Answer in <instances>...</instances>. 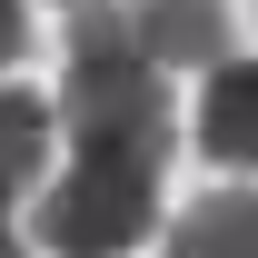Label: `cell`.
<instances>
[{"label": "cell", "mask_w": 258, "mask_h": 258, "mask_svg": "<svg viewBox=\"0 0 258 258\" xmlns=\"http://www.w3.org/2000/svg\"><path fill=\"white\" fill-rule=\"evenodd\" d=\"M60 109H70V129H80V159H139V169L169 159V90H159L149 40H139V10L90 0V10L70 20Z\"/></svg>", "instance_id": "1"}, {"label": "cell", "mask_w": 258, "mask_h": 258, "mask_svg": "<svg viewBox=\"0 0 258 258\" xmlns=\"http://www.w3.org/2000/svg\"><path fill=\"white\" fill-rule=\"evenodd\" d=\"M149 219H159V169H139V159H80L70 179L40 189L30 238L50 258H129L149 238Z\"/></svg>", "instance_id": "2"}, {"label": "cell", "mask_w": 258, "mask_h": 258, "mask_svg": "<svg viewBox=\"0 0 258 258\" xmlns=\"http://www.w3.org/2000/svg\"><path fill=\"white\" fill-rule=\"evenodd\" d=\"M199 149L219 169H258V60H219L199 90Z\"/></svg>", "instance_id": "3"}, {"label": "cell", "mask_w": 258, "mask_h": 258, "mask_svg": "<svg viewBox=\"0 0 258 258\" xmlns=\"http://www.w3.org/2000/svg\"><path fill=\"white\" fill-rule=\"evenodd\" d=\"M139 40L159 70H219L228 60V0H139Z\"/></svg>", "instance_id": "4"}, {"label": "cell", "mask_w": 258, "mask_h": 258, "mask_svg": "<svg viewBox=\"0 0 258 258\" xmlns=\"http://www.w3.org/2000/svg\"><path fill=\"white\" fill-rule=\"evenodd\" d=\"M169 258H258V199L248 189H209L169 228Z\"/></svg>", "instance_id": "5"}, {"label": "cell", "mask_w": 258, "mask_h": 258, "mask_svg": "<svg viewBox=\"0 0 258 258\" xmlns=\"http://www.w3.org/2000/svg\"><path fill=\"white\" fill-rule=\"evenodd\" d=\"M40 169H50V99L0 80V199L40 189Z\"/></svg>", "instance_id": "6"}, {"label": "cell", "mask_w": 258, "mask_h": 258, "mask_svg": "<svg viewBox=\"0 0 258 258\" xmlns=\"http://www.w3.org/2000/svg\"><path fill=\"white\" fill-rule=\"evenodd\" d=\"M20 50H30V10H20V0H0V80H10Z\"/></svg>", "instance_id": "7"}, {"label": "cell", "mask_w": 258, "mask_h": 258, "mask_svg": "<svg viewBox=\"0 0 258 258\" xmlns=\"http://www.w3.org/2000/svg\"><path fill=\"white\" fill-rule=\"evenodd\" d=\"M0 248H20V228H10V199H0Z\"/></svg>", "instance_id": "8"}, {"label": "cell", "mask_w": 258, "mask_h": 258, "mask_svg": "<svg viewBox=\"0 0 258 258\" xmlns=\"http://www.w3.org/2000/svg\"><path fill=\"white\" fill-rule=\"evenodd\" d=\"M70 10H90V0H70Z\"/></svg>", "instance_id": "9"}]
</instances>
